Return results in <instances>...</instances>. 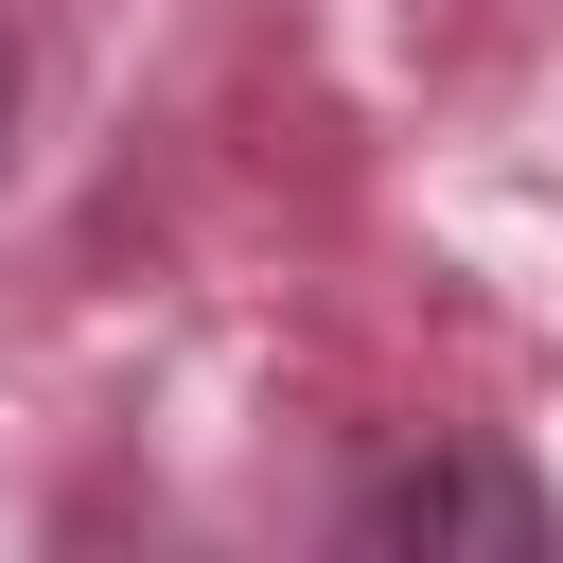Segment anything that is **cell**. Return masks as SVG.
<instances>
[{
    "label": "cell",
    "mask_w": 563,
    "mask_h": 563,
    "mask_svg": "<svg viewBox=\"0 0 563 563\" xmlns=\"http://www.w3.org/2000/svg\"><path fill=\"white\" fill-rule=\"evenodd\" d=\"M334 545L352 563H440V545H475V563H545L563 545V510H545V475L528 457H493V440H422V457H387V475H352L334 493Z\"/></svg>",
    "instance_id": "obj_1"
},
{
    "label": "cell",
    "mask_w": 563,
    "mask_h": 563,
    "mask_svg": "<svg viewBox=\"0 0 563 563\" xmlns=\"http://www.w3.org/2000/svg\"><path fill=\"white\" fill-rule=\"evenodd\" d=\"M18 106H35V53H18V18H0V141H18Z\"/></svg>",
    "instance_id": "obj_2"
}]
</instances>
